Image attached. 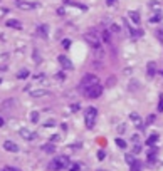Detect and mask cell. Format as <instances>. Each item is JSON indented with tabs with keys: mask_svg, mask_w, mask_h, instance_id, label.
<instances>
[{
	"mask_svg": "<svg viewBox=\"0 0 163 171\" xmlns=\"http://www.w3.org/2000/svg\"><path fill=\"white\" fill-rule=\"evenodd\" d=\"M96 84H99V81H98V77L94 76V74H86L84 77H82V81H81V84H79V89L82 91V92H86L89 87H93Z\"/></svg>",
	"mask_w": 163,
	"mask_h": 171,
	"instance_id": "1",
	"label": "cell"
},
{
	"mask_svg": "<svg viewBox=\"0 0 163 171\" xmlns=\"http://www.w3.org/2000/svg\"><path fill=\"white\" fill-rule=\"evenodd\" d=\"M69 166V158L68 156H57L56 160L51 161V164H49V168L52 171H59L62 168H68Z\"/></svg>",
	"mask_w": 163,
	"mask_h": 171,
	"instance_id": "2",
	"label": "cell"
},
{
	"mask_svg": "<svg viewBox=\"0 0 163 171\" xmlns=\"http://www.w3.org/2000/svg\"><path fill=\"white\" fill-rule=\"evenodd\" d=\"M84 39H86V42L89 44L91 47L96 49V51H99V49H101V40H99V37H98V34H96V32H93V30L86 32V34H84Z\"/></svg>",
	"mask_w": 163,
	"mask_h": 171,
	"instance_id": "3",
	"label": "cell"
},
{
	"mask_svg": "<svg viewBox=\"0 0 163 171\" xmlns=\"http://www.w3.org/2000/svg\"><path fill=\"white\" fill-rule=\"evenodd\" d=\"M96 116H98V111L96 107H87L86 112H84V119H86V128H93L94 126V121H96Z\"/></svg>",
	"mask_w": 163,
	"mask_h": 171,
	"instance_id": "4",
	"label": "cell"
},
{
	"mask_svg": "<svg viewBox=\"0 0 163 171\" xmlns=\"http://www.w3.org/2000/svg\"><path fill=\"white\" fill-rule=\"evenodd\" d=\"M89 99H96V97H99V96L103 94V86L101 84H96V86H93V87H89V89L84 92Z\"/></svg>",
	"mask_w": 163,
	"mask_h": 171,
	"instance_id": "5",
	"label": "cell"
},
{
	"mask_svg": "<svg viewBox=\"0 0 163 171\" xmlns=\"http://www.w3.org/2000/svg\"><path fill=\"white\" fill-rule=\"evenodd\" d=\"M129 119H131V123H133V126H136V128H145L143 126V121H141V118H140V114L138 112H131L129 114Z\"/></svg>",
	"mask_w": 163,
	"mask_h": 171,
	"instance_id": "6",
	"label": "cell"
},
{
	"mask_svg": "<svg viewBox=\"0 0 163 171\" xmlns=\"http://www.w3.org/2000/svg\"><path fill=\"white\" fill-rule=\"evenodd\" d=\"M3 149H7V151H10V153H17L19 146L15 144L14 141H5V143H3Z\"/></svg>",
	"mask_w": 163,
	"mask_h": 171,
	"instance_id": "7",
	"label": "cell"
},
{
	"mask_svg": "<svg viewBox=\"0 0 163 171\" xmlns=\"http://www.w3.org/2000/svg\"><path fill=\"white\" fill-rule=\"evenodd\" d=\"M57 59H59V64H61L64 69H72V62H71L66 56H59Z\"/></svg>",
	"mask_w": 163,
	"mask_h": 171,
	"instance_id": "8",
	"label": "cell"
},
{
	"mask_svg": "<svg viewBox=\"0 0 163 171\" xmlns=\"http://www.w3.org/2000/svg\"><path fill=\"white\" fill-rule=\"evenodd\" d=\"M51 92H49L47 89H35V91H30V96L32 97H44V96H49Z\"/></svg>",
	"mask_w": 163,
	"mask_h": 171,
	"instance_id": "9",
	"label": "cell"
},
{
	"mask_svg": "<svg viewBox=\"0 0 163 171\" xmlns=\"http://www.w3.org/2000/svg\"><path fill=\"white\" fill-rule=\"evenodd\" d=\"M20 136H22L24 139H27V141H34L35 139V134L30 133L29 129H20Z\"/></svg>",
	"mask_w": 163,
	"mask_h": 171,
	"instance_id": "10",
	"label": "cell"
},
{
	"mask_svg": "<svg viewBox=\"0 0 163 171\" xmlns=\"http://www.w3.org/2000/svg\"><path fill=\"white\" fill-rule=\"evenodd\" d=\"M133 146H135V149H133L135 153H140L141 151V139H140V136H138V134L133 136Z\"/></svg>",
	"mask_w": 163,
	"mask_h": 171,
	"instance_id": "11",
	"label": "cell"
},
{
	"mask_svg": "<svg viewBox=\"0 0 163 171\" xmlns=\"http://www.w3.org/2000/svg\"><path fill=\"white\" fill-rule=\"evenodd\" d=\"M146 72H148V77L155 76V72H156V65H155V62H148V65H146Z\"/></svg>",
	"mask_w": 163,
	"mask_h": 171,
	"instance_id": "12",
	"label": "cell"
},
{
	"mask_svg": "<svg viewBox=\"0 0 163 171\" xmlns=\"http://www.w3.org/2000/svg\"><path fill=\"white\" fill-rule=\"evenodd\" d=\"M17 5H19V9L29 10V9H35V7H37V3H26V2H19Z\"/></svg>",
	"mask_w": 163,
	"mask_h": 171,
	"instance_id": "13",
	"label": "cell"
},
{
	"mask_svg": "<svg viewBox=\"0 0 163 171\" xmlns=\"http://www.w3.org/2000/svg\"><path fill=\"white\" fill-rule=\"evenodd\" d=\"M131 168H129V171H141L143 169V163L141 161H135L133 164H129Z\"/></svg>",
	"mask_w": 163,
	"mask_h": 171,
	"instance_id": "14",
	"label": "cell"
},
{
	"mask_svg": "<svg viewBox=\"0 0 163 171\" xmlns=\"http://www.w3.org/2000/svg\"><path fill=\"white\" fill-rule=\"evenodd\" d=\"M156 141H158V134H156V133H153V134L146 139V144H148V146H155V144H156Z\"/></svg>",
	"mask_w": 163,
	"mask_h": 171,
	"instance_id": "15",
	"label": "cell"
},
{
	"mask_svg": "<svg viewBox=\"0 0 163 171\" xmlns=\"http://www.w3.org/2000/svg\"><path fill=\"white\" fill-rule=\"evenodd\" d=\"M42 151H45V153L51 154V153L56 151V148H54V144H52V143H51V144H44V146H42Z\"/></svg>",
	"mask_w": 163,
	"mask_h": 171,
	"instance_id": "16",
	"label": "cell"
},
{
	"mask_svg": "<svg viewBox=\"0 0 163 171\" xmlns=\"http://www.w3.org/2000/svg\"><path fill=\"white\" fill-rule=\"evenodd\" d=\"M129 19L135 24H140V14H138V12H129Z\"/></svg>",
	"mask_w": 163,
	"mask_h": 171,
	"instance_id": "17",
	"label": "cell"
},
{
	"mask_svg": "<svg viewBox=\"0 0 163 171\" xmlns=\"http://www.w3.org/2000/svg\"><path fill=\"white\" fill-rule=\"evenodd\" d=\"M101 37H103V40H104V42H108V44L111 42V34H109V30H103Z\"/></svg>",
	"mask_w": 163,
	"mask_h": 171,
	"instance_id": "18",
	"label": "cell"
},
{
	"mask_svg": "<svg viewBox=\"0 0 163 171\" xmlns=\"http://www.w3.org/2000/svg\"><path fill=\"white\" fill-rule=\"evenodd\" d=\"M37 32H39L42 37H47V27H45V25H40L39 29H37Z\"/></svg>",
	"mask_w": 163,
	"mask_h": 171,
	"instance_id": "19",
	"label": "cell"
},
{
	"mask_svg": "<svg viewBox=\"0 0 163 171\" xmlns=\"http://www.w3.org/2000/svg\"><path fill=\"white\" fill-rule=\"evenodd\" d=\"M17 77H19V79H26V77H29V70H27V69H22V70H20V72L17 74Z\"/></svg>",
	"mask_w": 163,
	"mask_h": 171,
	"instance_id": "20",
	"label": "cell"
},
{
	"mask_svg": "<svg viewBox=\"0 0 163 171\" xmlns=\"http://www.w3.org/2000/svg\"><path fill=\"white\" fill-rule=\"evenodd\" d=\"M7 25H9V27H15V29H20V22H17V20H9V22H7Z\"/></svg>",
	"mask_w": 163,
	"mask_h": 171,
	"instance_id": "21",
	"label": "cell"
},
{
	"mask_svg": "<svg viewBox=\"0 0 163 171\" xmlns=\"http://www.w3.org/2000/svg\"><path fill=\"white\" fill-rule=\"evenodd\" d=\"M116 146H118V148H126V143H124V139L118 137V139H116Z\"/></svg>",
	"mask_w": 163,
	"mask_h": 171,
	"instance_id": "22",
	"label": "cell"
},
{
	"mask_svg": "<svg viewBox=\"0 0 163 171\" xmlns=\"http://www.w3.org/2000/svg\"><path fill=\"white\" fill-rule=\"evenodd\" d=\"M135 161H136V160L133 158V154H131V153H128V154H126V163H128V164H133Z\"/></svg>",
	"mask_w": 163,
	"mask_h": 171,
	"instance_id": "23",
	"label": "cell"
},
{
	"mask_svg": "<svg viewBox=\"0 0 163 171\" xmlns=\"http://www.w3.org/2000/svg\"><path fill=\"white\" fill-rule=\"evenodd\" d=\"M30 119H32V123H37V121H39V112L34 111V112L30 114Z\"/></svg>",
	"mask_w": 163,
	"mask_h": 171,
	"instance_id": "24",
	"label": "cell"
},
{
	"mask_svg": "<svg viewBox=\"0 0 163 171\" xmlns=\"http://www.w3.org/2000/svg\"><path fill=\"white\" fill-rule=\"evenodd\" d=\"M155 156H156V149H151V151L148 153V160H150V161H153V160H155Z\"/></svg>",
	"mask_w": 163,
	"mask_h": 171,
	"instance_id": "25",
	"label": "cell"
},
{
	"mask_svg": "<svg viewBox=\"0 0 163 171\" xmlns=\"http://www.w3.org/2000/svg\"><path fill=\"white\" fill-rule=\"evenodd\" d=\"M160 20H161V14H155L151 17V22H160Z\"/></svg>",
	"mask_w": 163,
	"mask_h": 171,
	"instance_id": "26",
	"label": "cell"
},
{
	"mask_svg": "<svg viewBox=\"0 0 163 171\" xmlns=\"http://www.w3.org/2000/svg\"><path fill=\"white\" fill-rule=\"evenodd\" d=\"M62 47H64V49H69V47H71V40H69V39H64V40H62Z\"/></svg>",
	"mask_w": 163,
	"mask_h": 171,
	"instance_id": "27",
	"label": "cell"
},
{
	"mask_svg": "<svg viewBox=\"0 0 163 171\" xmlns=\"http://www.w3.org/2000/svg\"><path fill=\"white\" fill-rule=\"evenodd\" d=\"M158 111L163 112V94H160V102H158Z\"/></svg>",
	"mask_w": 163,
	"mask_h": 171,
	"instance_id": "28",
	"label": "cell"
},
{
	"mask_svg": "<svg viewBox=\"0 0 163 171\" xmlns=\"http://www.w3.org/2000/svg\"><path fill=\"white\" fill-rule=\"evenodd\" d=\"M156 37H158V40H160V44L163 45V30H156Z\"/></svg>",
	"mask_w": 163,
	"mask_h": 171,
	"instance_id": "29",
	"label": "cell"
},
{
	"mask_svg": "<svg viewBox=\"0 0 163 171\" xmlns=\"http://www.w3.org/2000/svg\"><path fill=\"white\" fill-rule=\"evenodd\" d=\"M81 169V166L77 164V163H74V164H71V168H69V171H79Z\"/></svg>",
	"mask_w": 163,
	"mask_h": 171,
	"instance_id": "30",
	"label": "cell"
},
{
	"mask_svg": "<svg viewBox=\"0 0 163 171\" xmlns=\"http://www.w3.org/2000/svg\"><path fill=\"white\" fill-rule=\"evenodd\" d=\"M111 32H114V34H119V25L113 24V25H111Z\"/></svg>",
	"mask_w": 163,
	"mask_h": 171,
	"instance_id": "31",
	"label": "cell"
},
{
	"mask_svg": "<svg viewBox=\"0 0 163 171\" xmlns=\"http://www.w3.org/2000/svg\"><path fill=\"white\" fill-rule=\"evenodd\" d=\"M155 121V116L151 114V116H148V119H146V123H145V126H150V124H151Z\"/></svg>",
	"mask_w": 163,
	"mask_h": 171,
	"instance_id": "32",
	"label": "cell"
},
{
	"mask_svg": "<svg viewBox=\"0 0 163 171\" xmlns=\"http://www.w3.org/2000/svg\"><path fill=\"white\" fill-rule=\"evenodd\" d=\"M104 158H106V153H104L103 149H101V151H98V160H104Z\"/></svg>",
	"mask_w": 163,
	"mask_h": 171,
	"instance_id": "33",
	"label": "cell"
},
{
	"mask_svg": "<svg viewBox=\"0 0 163 171\" xmlns=\"http://www.w3.org/2000/svg\"><path fill=\"white\" fill-rule=\"evenodd\" d=\"M59 141H61V137L57 136V134L56 136H51V143H59Z\"/></svg>",
	"mask_w": 163,
	"mask_h": 171,
	"instance_id": "34",
	"label": "cell"
},
{
	"mask_svg": "<svg viewBox=\"0 0 163 171\" xmlns=\"http://www.w3.org/2000/svg\"><path fill=\"white\" fill-rule=\"evenodd\" d=\"M2 171H19V169H14V168H10V166H5Z\"/></svg>",
	"mask_w": 163,
	"mask_h": 171,
	"instance_id": "35",
	"label": "cell"
},
{
	"mask_svg": "<svg viewBox=\"0 0 163 171\" xmlns=\"http://www.w3.org/2000/svg\"><path fill=\"white\" fill-rule=\"evenodd\" d=\"M124 129H126V128H124V124H121V128H118V133H124Z\"/></svg>",
	"mask_w": 163,
	"mask_h": 171,
	"instance_id": "36",
	"label": "cell"
},
{
	"mask_svg": "<svg viewBox=\"0 0 163 171\" xmlns=\"http://www.w3.org/2000/svg\"><path fill=\"white\" fill-rule=\"evenodd\" d=\"M71 109H72V111H77L79 106H77V104H72V106H71Z\"/></svg>",
	"mask_w": 163,
	"mask_h": 171,
	"instance_id": "37",
	"label": "cell"
},
{
	"mask_svg": "<svg viewBox=\"0 0 163 171\" xmlns=\"http://www.w3.org/2000/svg\"><path fill=\"white\" fill-rule=\"evenodd\" d=\"M106 3H108V5H113V3H114V0H106Z\"/></svg>",
	"mask_w": 163,
	"mask_h": 171,
	"instance_id": "38",
	"label": "cell"
},
{
	"mask_svg": "<svg viewBox=\"0 0 163 171\" xmlns=\"http://www.w3.org/2000/svg\"><path fill=\"white\" fill-rule=\"evenodd\" d=\"M0 126H3V119L2 118H0Z\"/></svg>",
	"mask_w": 163,
	"mask_h": 171,
	"instance_id": "39",
	"label": "cell"
},
{
	"mask_svg": "<svg viewBox=\"0 0 163 171\" xmlns=\"http://www.w3.org/2000/svg\"><path fill=\"white\" fill-rule=\"evenodd\" d=\"M98 171H106V169H98Z\"/></svg>",
	"mask_w": 163,
	"mask_h": 171,
	"instance_id": "40",
	"label": "cell"
}]
</instances>
